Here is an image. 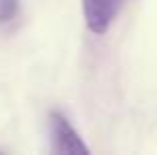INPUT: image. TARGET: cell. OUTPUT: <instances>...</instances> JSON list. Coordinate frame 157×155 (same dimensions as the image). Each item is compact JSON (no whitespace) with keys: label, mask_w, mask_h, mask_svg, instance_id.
<instances>
[{"label":"cell","mask_w":157,"mask_h":155,"mask_svg":"<svg viewBox=\"0 0 157 155\" xmlns=\"http://www.w3.org/2000/svg\"><path fill=\"white\" fill-rule=\"evenodd\" d=\"M51 123V138H53V151L62 155H72V153H89V149L83 145L81 136L77 134V130L68 123V119L62 113H51L49 117Z\"/></svg>","instance_id":"obj_1"},{"label":"cell","mask_w":157,"mask_h":155,"mask_svg":"<svg viewBox=\"0 0 157 155\" xmlns=\"http://www.w3.org/2000/svg\"><path fill=\"white\" fill-rule=\"evenodd\" d=\"M123 0H83V17L94 34L108 32Z\"/></svg>","instance_id":"obj_2"},{"label":"cell","mask_w":157,"mask_h":155,"mask_svg":"<svg viewBox=\"0 0 157 155\" xmlns=\"http://www.w3.org/2000/svg\"><path fill=\"white\" fill-rule=\"evenodd\" d=\"M19 0H0V24H9L17 17Z\"/></svg>","instance_id":"obj_3"}]
</instances>
